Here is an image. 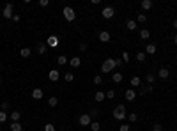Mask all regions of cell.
Listing matches in <instances>:
<instances>
[{"label":"cell","mask_w":177,"mask_h":131,"mask_svg":"<svg viewBox=\"0 0 177 131\" xmlns=\"http://www.w3.org/2000/svg\"><path fill=\"white\" fill-rule=\"evenodd\" d=\"M115 58H106L105 62L101 64V71L103 73H112V71H115Z\"/></svg>","instance_id":"cell-1"},{"label":"cell","mask_w":177,"mask_h":131,"mask_svg":"<svg viewBox=\"0 0 177 131\" xmlns=\"http://www.w3.org/2000/svg\"><path fill=\"white\" fill-rule=\"evenodd\" d=\"M126 108H124V105H117L115 108H113V119H117V120H122V119H126Z\"/></svg>","instance_id":"cell-2"},{"label":"cell","mask_w":177,"mask_h":131,"mask_svg":"<svg viewBox=\"0 0 177 131\" xmlns=\"http://www.w3.org/2000/svg\"><path fill=\"white\" fill-rule=\"evenodd\" d=\"M62 14H64V18L67 19V21H75V18H76V13H75V9L66 5L64 7V11H62Z\"/></svg>","instance_id":"cell-3"},{"label":"cell","mask_w":177,"mask_h":131,"mask_svg":"<svg viewBox=\"0 0 177 131\" xmlns=\"http://www.w3.org/2000/svg\"><path fill=\"white\" fill-rule=\"evenodd\" d=\"M78 122H80V126H90V124H92V117H90V114H81L80 119H78Z\"/></svg>","instance_id":"cell-4"},{"label":"cell","mask_w":177,"mask_h":131,"mask_svg":"<svg viewBox=\"0 0 177 131\" xmlns=\"http://www.w3.org/2000/svg\"><path fill=\"white\" fill-rule=\"evenodd\" d=\"M103 18H105V19H110V18H113V14H115V9H113L112 5H108V7H105V9H103Z\"/></svg>","instance_id":"cell-5"},{"label":"cell","mask_w":177,"mask_h":131,"mask_svg":"<svg viewBox=\"0 0 177 131\" xmlns=\"http://www.w3.org/2000/svg\"><path fill=\"white\" fill-rule=\"evenodd\" d=\"M4 18H7V19H13V4H5V7H4Z\"/></svg>","instance_id":"cell-6"},{"label":"cell","mask_w":177,"mask_h":131,"mask_svg":"<svg viewBox=\"0 0 177 131\" xmlns=\"http://www.w3.org/2000/svg\"><path fill=\"white\" fill-rule=\"evenodd\" d=\"M59 43H60V41H59L57 36H50V37L46 39V46H50V48H57Z\"/></svg>","instance_id":"cell-7"},{"label":"cell","mask_w":177,"mask_h":131,"mask_svg":"<svg viewBox=\"0 0 177 131\" xmlns=\"http://www.w3.org/2000/svg\"><path fill=\"white\" fill-rule=\"evenodd\" d=\"M69 66H71L73 69L80 67V66H81V58H80V57H71V58H69Z\"/></svg>","instance_id":"cell-8"},{"label":"cell","mask_w":177,"mask_h":131,"mask_svg":"<svg viewBox=\"0 0 177 131\" xmlns=\"http://www.w3.org/2000/svg\"><path fill=\"white\" fill-rule=\"evenodd\" d=\"M124 96H126V99H128L129 103H131V101H135V99H137V92H135L133 89H128L126 92H124Z\"/></svg>","instance_id":"cell-9"},{"label":"cell","mask_w":177,"mask_h":131,"mask_svg":"<svg viewBox=\"0 0 177 131\" xmlns=\"http://www.w3.org/2000/svg\"><path fill=\"white\" fill-rule=\"evenodd\" d=\"M48 78L51 80V82H57V80L60 78V73L57 71V69H51V71L48 73Z\"/></svg>","instance_id":"cell-10"},{"label":"cell","mask_w":177,"mask_h":131,"mask_svg":"<svg viewBox=\"0 0 177 131\" xmlns=\"http://www.w3.org/2000/svg\"><path fill=\"white\" fill-rule=\"evenodd\" d=\"M99 41L101 43H108L110 41V34L106 32V30H101V32H99Z\"/></svg>","instance_id":"cell-11"},{"label":"cell","mask_w":177,"mask_h":131,"mask_svg":"<svg viewBox=\"0 0 177 131\" xmlns=\"http://www.w3.org/2000/svg\"><path fill=\"white\" fill-rule=\"evenodd\" d=\"M156 50H158V48H156V44L149 43L147 46H145V53H147V55H154V53H156Z\"/></svg>","instance_id":"cell-12"},{"label":"cell","mask_w":177,"mask_h":131,"mask_svg":"<svg viewBox=\"0 0 177 131\" xmlns=\"http://www.w3.org/2000/svg\"><path fill=\"white\" fill-rule=\"evenodd\" d=\"M43 90H41V89H34L32 90V99H43Z\"/></svg>","instance_id":"cell-13"},{"label":"cell","mask_w":177,"mask_h":131,"mask_svg":"<svg viewBox=\"0 0 177 131\" xmlns=\"http://www.w3.org/2000/svg\"><path fill=\"white\" fill-rule=\"evenodd\" d=\"M126 27H128V30H137V19H128L126 21Z\"/></svg>","instance_id":"cell-14"},{"label":"cell","mask_w":177,"mask_h":131,"mask_svg":"<svg viewBox=\"0 0 177 131\" xmlns=\"http://www.w3.org/2000/svg\"><path fill=\"white\" fill-rule=\"evenodd\" d=\"M46 48H48V46H46V43H39L36 50H37V53H39V55H44V53H46Z\"/></svg>","instance_id":"cell-15"},{"label":"cell","mask_w":177,"mask_h":131,"mask_svg":"<svg viewBox=\"0 0 177 131\" xmlns=\"http://www.w3.org/2000/svg\"><path fill=\"white\" fill-rule=\"evenodd\" d=\"M94 99L101 103V101H105V99H106V94H105V92H101V90H98V92L94 94Z\"/></svg>","instance_id":"cell-16"},{"label":"cell","mask_w":177,"mask_h":131,"mask_svg":"<svg viewBox=\"0 0 177 131\" xmlns=\"http://www.w3.org/2000/svg\"><path fill=\"white\" fill-rule=\"evenodd\" d=\"M168 75H170V71H168V69H166V67H161V69H160V73H158V76H160L161 80L168 78Z\"/></svg>","instance_id":"cell-17"},{"label":"cell","mask_w":177,"mask_h":131,"mask_svg":"<svg viewBox=\"0 0 177 131\" xmlns=\"http://www.w3.org/2000/svg\"><path fill=\"white\" fill-rule=\"evenodd\" d=\"M149 37H151V32H149L147 28H142V30H140V39H143V41H147Z\"/></svg>","instance_id":"cell-18"},{"label":"cell","mask_w":177,"mask_h":131,"mask_svg":"<svg viewBox=\"0 0 177 131\" xmlns=\"http://www.w3.org/2000/svg\"><path fill=\"white\" fill-rule=\"evenodd\" d=\"M20 55H22L23 58H28L30 55H32V50H30V48H22V52H20Z\"/></svg>","instance_id":"cell-19"},{"label":"cell","mask_w":177,"mask_h":131,"mask_svg":"<svg viewBox=\"0 0 177 131\" xmlns=\"http://www.w3.org/2000/svg\"><path fill=\"white\" fill-rule=\"evenodd\" d=\"M112 80H113V83H120V82H122V73H119V71L113 73V75H112Z\"/></svg>","instance_id":"cell-20"},{"label":"cell","mask_w":177,"mask_h":131,"mask_svg":"<svg viewBox=\"0 0 177 131\" xmlns=\"http://www.w3.org/2000/svg\"><path fill=\"white\" fill-rule=\"evenodd\" d=\"M152 7V0H142V9L143 11H149Z\"/></svg>","instance_id":"cell-21"},{"label":"cell","mask_w":177,"mask_h":131,"mask_svg":"<svg viewBox=\"0 0 177 131\" xmlns=\"http://www.w3.org/2000/svg\"><path fill=\"white\" fill-rule=\"evenodd\" d=\"M9 117H11V120H13V122H20V119H22V114H20L18 110H16V112H13V114L9 115Z\"/></svg>","instance_id":"cell-22"},{"label":"cell","mask_w":177,"mask_h":131,"mask_svg":"<svg viewBox=\"0 0 177 131\" xmlns=\"http://www.w3.org/2000/svg\"><path fill=\"white\" fill-rule=\"evenodd\" d=\"M57 62H59V66H66V64L69 62V58L64 57V55H59V57H57Z\"/></svg>","instance_id":"cell-23"},{"label":"cell","mask_w":177,"mask_h":131,"mask_svg":"<svg viewBox=\"0 0 177 131\" xmlns=\"http://www.w3.org/2000/svg\"><path fill=\"white\" fill-rule=\"evenodd\" d=\"M140 83H142V80L138 76H133L131 78V87H140Z\"/></svg>","instance_id":"cell-24"},{"label":"cell","mask_w":177,"mask_h":131,"mask_svg":"<svg viewBox=\"0 0 177 131\" xmlns=\"http://www.w3.org/2000/svg\"><path fill=\"white\" fill-rule=\"evenodd\" d=\"M11 131H23V126L20 122H13L11 124Z\"/></svg>","instance_id":"cell-25"},{"label":"cell","mask_w":177,"mask_h":131,"mask_svg":"<svg viewBox=\"0 0 177 131\" xmlns=\"http://www.w3.org/2000/svg\"><path fill=\"white\" fill-rule=\"evenodd\" d=\"M48 105H50L51 108H53V106H57V105H59V99H57L55 96H53V97H50V99H48Z\"/></svg>","instance_id":"cell-26"},{"label":"cell","mask_w":177,"mask_h":131,"mask_svg":"<svg viewBox=\"0 0 177 131\" xmlns=\"http://www.w3.org/2000/svg\"><path fill=\"white\" fill-rule=\"evenodd\" d=\"M90 129H92V131H99V129H101V124H99V122H96V120H92Z\"/></svg>","instance_id":"cell-27"},{"label":"cell","mask_w":177,"mask_h":131,"mask_svg":"<svg viewBox=\"0 0 177 131\" xmlns=\"http://www.w3.org/2000/svg\"><path fill=\"white\" fill-rule=\"evenodd\" d=\"M64 80H66V82H67V83H71V82H73V80H75V75H73V73L69 71V73H66V76H64Z\"/></svg>","instance_id":"cell-28"},{"label":"cell","mask_w":177,"mask_h":131,"mask_svg":"<svg viewBox=\"0 0 177 131\" xmlns=\"http://www.w3.org/2000/svg\"><path fill=\"white\" fill-rule=\"evenodd\" d=\"M145 58H147V57H145L143 52H138V53H137V60H138V62H145Z\"/></svg>","instance_id":"cell-29"},{"label":"cell","mask_w":177,"mask_h":131,"mask_svg":"<svg viewBox=\"0 0 177 131\" xmlns=\"http://www.w3.org/2000/svg\"><path fill=\"white\" fill-rule=\"evenodd\" d=\"M145 21H147V16L145 14H138L137 16V23H145Z\"/></svg>","instance_id":"cell-30"},{"label":"cell","mask_w":177,"mask_h":131,"mask_svg":"<svg viewBox=\"0 0 177 131\" xmlns=\"http://www.w3.org/2000/svg\"><path fill=\"white\" fill-rule=\"evenodd\" d=\"M128 119H129V122H137V120H138V114H133V112H131V114L128 115Z\"/></svg>","instance_id":"cell-31"},{"label":"cell","mask_w":177,"mask_h":131,"mask_svg":"<svg viewBox=\"0 0 177 131\" xmlns=\"http://www.w3.org/2000/svg\"><path fill=\"white\" fill-rule=\"evenodd\" d=\"M9 119V115H7V112H2L0 110V122H5V120Z\"/></svg>","instance_id":"cell-32"},{"label":"cell","mask_w":177,"mask_h":131,"mask_svg":"<svg viewBox=\"0 0 177 131\" xmlns=\"http://www.w3.org/2000/svg\"><path fill=\"white\" fill-rule=\"evenodd\" d=\"M120 58H122V62H124V64H126V62H129V53H128V52H122Z\"/></svg>","instance_id":"cell-33"},{"label":"cell","mask_w":177,"mask_h":131,"mask_svg":"<svg viewBox=\"0 0 177 131\" xmlns=\"http://www.w3.org/2000/svg\"><path fill=\"white\" fill-rule=\"evenodd\" d=\"M145 80H147V83H152L154 80H156V76H154L152 73H149V75H145Z\"/></svg>","instance_id":"cell-34"},{"label":"cell","mask_w":177,"mask_h":131,"mask_svg":"<svg viewBox=\"0 0 177 131\" xmlns=\"http://www.w3.org/2000/svg\"><path fill=\"white\" fill-rule=\"evenodd\" d=\"M106 99H113V97H115V90H106Z\"/></svg>","instance_id":"cell-35"},{"label":"cell","mask_w":177,"mask_h":131,"mask_svg":"<svg viewBox=\"0 0 177 131\" xmlns=\"http://www.w3.org/2000/svg\"><path fill=\"white\" fill-rule=\"evenodd\" d=\"M0 110H2V112H7V110H9V103H0Z\"/></svg>","instance_id":"cell-36"},{"label":"cell","mask_w":177,"mask_h":131,"mask_svg":"<svg viewBox=\"0 0 177 131\" xmlns=\"http://www.w3.org/2000/svg\"><path fill=\"white\" fill-rule=\"evenodd\" d=\"M44 131H55V126H53V124H50V122H48V124L44 126Z\"/></svg>","instance_id":"cell-37"},{"label":"cell","mask_w":177,"mask_h":131,"mask_svg":"<svg viewBox=\"0 0 177 131\" xmlns=\"http://www.w3.org/2000/svg\"><path fill=\"white\" fill-rule=\"evenodd\" d=\"M94 83H96V85H101V83H103V78H101V76H94Z\"/></svg>","instance_id":"cell-38"},{"label":"cell","mask_w":177,"mask_h":131,"mask_svg":"<svg viewBox=\"0 0 177 131\" xmlns=\"http://www.w3.org/2000/svg\"><path fill=\"white\" fill-rule=\"evenodd\" d=\"M48 4H50V0H39V5L41 7H48Z\"/></svg>","instance_id":"cell-39"},{"label":"cell","mask_w":177,"mask_h":131,"mask_svg":"<svg viewBox=\"0 0 177 131\" xmlns=\"http://www.w3.org/2000/svg\"><path fill=\"white\" fill-rule=\"evenodd\" d=\"M152 131H163V126H161V124H154V126H152Z\"/></svg>","instance_id":"cell-40"},{"label":"cell","mask_w":177,"mask_h":131,"mask_svg":"<svg viewBox=\"0 0 177 131\" xmlns=\"http://www.w3.org/2000/svg\"><path fill=\"white\" fill-rule=\"evenodd\" d=\"M119 131H129V126L128 124H122V126H119Z\"/></svg>","instance_id":"cell-41"},{"label":"cell","mask_w":177,"mask_h":131,"mask_svg":"<svg viewBox=\"0 0 177 131\" xmlns=\"http://www.w3.org/2000/svg\"><path fill=\"white\" fill-rule=\"evenodd\" d=\"M80 52H87V43H80Z\"/></svg>","instance_id":"cell-42"},{"label":"cell","mask_w":177,"mask_h":131,"mask_svg":"<svg viewBox=\"0 0 177 131\" xmlns=\"http://www.w3.org/2000/svg\"><path fill=\"white\" fill-rule=\"evenodd\" d=\"M122 64H124V62H122V58H115V66H117V67H120Z\"/></svg>","instance_id":"cell-43"},{"label":"cell","mask_w":177,"mask_h":131,"mask_svg":"<svg viewBox=\"0 0 177 131\" xmlns=\"http://www.w3.org/2000/svg\"><path fill=\"white\" fill-rule=\"evenodd\" d=\"M20 19H22V16H20V14H14V16H13V21H16V23H18Z\"/></svg>","instance_id":"cell-44"},{"label":"cell","mask_w":177,"mask_h":131,"mask_svg":"<svg viewBox=\"0 0 177 131\" xmlns=\"http://www.w3.org/2000/svg\"><path fill=\"white\" fill-rule=\"evenodd\" d=\"M174 44H177V36H174Z\"/></svg>","instance_id":"cell-45"},{"label":"cell","mask_w":177,"mask_h":131,"mask_svg":"<svg viewBox=\"0 0 177 131\" xmlns=\"http://www.w3.org/2000/svg\"><path fill=\"white\" fill-rule=\"evenodd\" d=\"M174 28H177V19H174Z\"/></svg>","instance_id":"cell-46"},{"label":"cell","mask_w":177,"mask_h":131,"mask_svg":"<svg viewBox=\"0 0 177 131\" xmlns=\"http://www.w3.org/2000/svg\"><path fill=\"white\" fill-rule=\"evenodd\" d=\"M0 83H2V78H0Z\"/></svg>","instance_id":"cell-47"},{"label":"cell","mask_w":177,"mask_h":131,"mask_svg":"<svg viewBox=\"0 0 177 131\" xmlns=\"http://www.w3.org/2000/svg\"><path fill=\"white\" fill-rule=\"evenodd\" d=\"M0 69H2V64H0Z\"/></svg>","instance_id":"cell-48"}]
</instances>
